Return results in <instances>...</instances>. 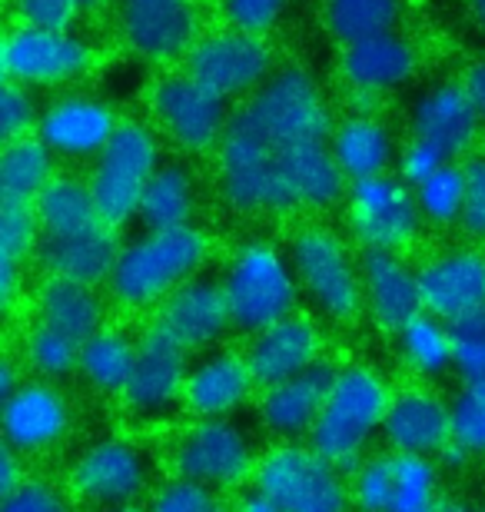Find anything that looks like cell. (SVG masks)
Returning <instances> with one entry per match:
<instances>
[{
    "instance_id": "6da1fadb",
    "label": "cell",
    "mask_w": 485,
    "mask_h": 512,
    "mask_svg": "<svg viewBox=\"0 0 485 512\" xmlns=\"http://www.w3.org/2000/svg\"><path fill=\"white\" fill-rule=\"evenodd\" d=\"M333 124L303 70L270 77L230 117L220 140V190L240 213L323 210L343 200L346 177L329 147Z\"/></svg>"
},
{
    "instance_id": "7a4b0ae2",
    "label": "cell",
    "mask_w": 485,
    "mask_h": 512,
    "mask_svg": "<svg viewBox=\"0 0 485 512\" xmlns=\"http://www.w3.org/2000/svg\"><path fill=\"white\" fill-rule=\"evenodd\" d=\"M206 260L210 240L193 223L177 230H147L143 237L123 243L107 283L110 296L127 313L157 310L170 293L203 273Z\"/></svg>"
},
{
    "instance_id": "3957f363",
    "label": "cell",
    "mask_w": 485,
    "mask_h": 512,
    "mask_svg": "<svg viewBox=\"0 0 485 512\" xmlns=\"http://www.w3.org/2000/svg\"><path fill=\"white\" fill-rule=\"evenodd\" d=\"M392 386L376 366L369 363H346L339 366L333 389L326 396V406L319 413L313 436L306 439L316 453H323L329 463L343 473L369 456L376 436H383V419L392 399Z\"/></svg>"
},
{
    "instance_id": "277c9868",
    "label": "cell",
    "mask_w": 485,
    "mask_h": 512,
    "mask_svg": "<svg viewBox=\"0 0 485 512\" xmlns=\"http://www.w3.org/2000/svg\"><path fill=\"white\" fill-rule=\"evenodd\" d=\"M263 449L236 416H210L183 423L167 443L170 476L210 486L216 493H236L253 483Z\"/></svg>"
},
{
    "instance_id": "5b68a950",
    "label": "cell",
    "mask_w": 485,
    "mask_h": 512,
    "mask_svg": "<svg viewBox=\"0 0 485 512\" xmlns=\"http://www.w3.org/2000/svg\"><path fill=\"white\" fill-rule=\"evenodd\" d=\"M226 303H230L236 333H260L266 326L299 313V280L290 263V253L266 240L243 243L230 256L220 276Z\"/></svg>"
},
{
    "instance_id": "8992f818",
    "label": "cell",
    "mask_w": 485,
    "mask_h": 512,
    "mask_svg": "<svg viewBox=\"0 0 485 512\" xmlns=\"http://www.w3.org/2000/svg\"><path fill=\"white\" fill-rule=\"evenodd\" d=\"M250 486L283 512H353L349 473L309 443H270Z\"/></svg>"
},
{
    "instance_id": "52a82bcc",
    "label": "cell",
    "mask_w": 485,
    "mask_h": 512,
    "mask_svg": "<svg viewBox=\"0 0 485 512\" xmlns=\"http://www.w3.org/2000/svg\"><path fill=\"white\" fill-rule=\"evenodd\" d=\"M67 489L77 506L120 509L143 506L153 496V459L127 436H100L77 449L67 463Z\"/></svg>"
},
{
    "instance_id": "ba28073f",
    "label": "cell",
    "mask_w": 485,
    "mask_h": 512,
    "mask_svg": "<svg viewBox=\"0 0 485 512\" xmlns=\"http://www.w3.org/2000/svg\"><path fill=\"white\" fill-rule=\"evenodd\" d=\"M286 253L296 270L299 290L326 320L356 323L366 313L359 260L346 250L343 237H336L329 227L309 223L293 233Z\"/></svg>"
},
{
    "instance_id": "9c48e42d",
    "label": "cell",
    "mask_w": 485,
    "mask_h": 512,
    "mask_svg": "<svg viewBox=\"0 0 485 512\" xmlns=\"http://www.w3.org/2000/svg\"><path fill=\"white\" fill-rule=\"evenodd\" d=\"M160 170V150L153 133L143 124L123 120L117 133L110 137L107 147L90 173V190H94L97 213L107 227H123L137 217L140 200L153 173Z\"/></svg>"
},
{
    "instance_id": "30bf717a",
    "label": "cell",
    "mask_w": 485,
    "mask_h": 512,
    "mask_svg": "<svg viewBox=\"0 0 485 512\" xmlns=\"http://www.w3.org/2000/svg\"><path fill=\"white\" fill-rule=\"evenodd\" d=\"M193 356L170 340L160 326H147L140 333L137 346V366L127 389L120 393L123 413L137 423H160L183 409V389H187Z\"/></svg>"
},
{
    "instance_id": "8fae6325",
    "label": "cell",
    "mask_w": 485,
    "mask_h": 512,
    "mask_svg": "<svg viewBox=\"0 0 485 512\" xmlns=\"http://www.w3.org/2000/svg\"><path fill=\"white\" fill-rule=\"evenodd\" d=\"M416 190L399 177H369L349 183V227L363 250L402 253L422 230Z\"/></svg>"
},
{
    "instance_id": "7c38bea8",
    "label": "cell",
    "mask_w": 485,
    "mask_h": 512,
    "mask_svg": "<svg viewBox=\"0 0 485 512\" xmlns=\"http://www.w3.org/2000/svg\"><path fill=\"white\" fill-rule=\"evenodd\" d=\"M0 433H4V446L17 449L20 456H47L74 433V403L60 383L27 376L14 393L4 396Z\"/></svg>"
},
{
    "instance_id": "4fadbf2b",
    "label": "cell",
    "mask_w": 485,
    "mask_h": 512,
    "mask_svg": "<svg viewBox=\"0 0 485 512\" xmlns=\"http://www.w3.org/2000/svg\"><path fill=\"white\" fill-rule=\"evenodd\" d=\"M336 373L339 366L326 356V360L309 366L306 373L293 376V380L260 389L253 413L263 433L273 443H306L319 423V413L326 406Z\"/></svg>"
},
{
    "instance_id": "5bb4252c",
    "label": "cell",
    "mask_w": 485,
    "mask_h": 512,
    "mask_svg": "<svg viewBox=\"0 0 485 512\" xmlns=\"http://www.w3.org/2000/svg\"><path fill=\"white\" fill-rule=\"evenodd\" d=\"M383 446L396 456H426L436 459L452 443V406L449 399L429 383H406L392 389Z\"/></svg>"
},
{
    "instance_id": "9a60e30c",
    "label": "cell",
    "mask_w": 485,
    "mask_h": 512,
    "mask_svg": "<svg viewBox=\"0 0 485 512\" xmlns=\"http://www.w3.org/2000/svg\"><path fill=\"white\" fill-rule=\"evenodd\" d=\"M153 326H160L190 356L216 350L223 343V336L233 330V316H230V303H226L223 283L203 273L196 280L183 283L177 293H170L153 310Z\"/></svg>"
},
{
    "instance_id": "2e32d148",
    "label": "cell",
    "mask_w": 485,
    "mask_h": 512,
    "mask_svg": "<svg viewBox=\"0 0 485 512\" xmlns=\"http://www.w3.org/2000/svg\"><path fill=\"white\" fill-rule=\"evenodd\" d=\"M153 117L160 120V127L180 143L183 150H210L213 143L223 140L226 127V104L220 94H213L210 87H203L200 80L190 74H173L163 77L153 87Z\"/></svg>"
},
{
    "instance_id": "e0dca14e",
    "label": "cell",
    "mask_w": 485,
    "mask_h": 512,
    "mask_svg": "<svg viewBox=\"0 0 485 512\" xmlns=\"http://www.w3.org/2000/svg\"><path fill=\"white\" fill-rule=\"evenodd\" d=\"M256 396H260V383L243 350L216 346L190 360L187 389H183V409L190 416H236L246 406H256Z\"/></svg>"
},
{
    "instance_id": "ac0fdd59",
    "label": "cell",
    "mask_w": 485,
    "mask_h": 512,
    "mask_svg": "<svg viewBox=\"0 0 485 512\" xmlns=\"http://www.w3.org/2000/svg\"><path fill=\"white\" fill-rule=\"evenodd\" d=\"M187 74L226 100L263 84L270 74V50H266L260 34H246V30L233 27L193 44Z\"/></svg>"
},
{
    "instance_id": "d6986e66",
    "label": "cell",
    "mask_w": 485,
    "mask_h": 512,
    "mask_svg": "<svg viewBox=\"0 0 485 512\" xmlns=\"http://www.w3.org/2000/svg\"><path fill=\"white\" fill-rule=\"evenodd\" d=\"M7 80L14 84H60L77 74H84L90 64V50L84 40L70 37L67 30H44V27H20L7 34L0 50Z\"/></svg>"
},
{
    "instance_id": "ffe728a7",
    "label": "cell",
    "mask_w": 485,
    "mask_h": 512,
    "mask_svg": "<svg viewBox=\"0 0 485 512\" xmlns=\"http://www.w3.org/2000/svg\"><path fill=\"white\" fill-rule=\"evenodd\" d=\"M246 360L260 389L306 373L309 366L326 360V336L319 323L306 313H293L286 320L266 326L246 340Z\"/></svg>"
},
{
    "instance_id": "44dd1931",
    "label": "cell",
    "mask_w": 485,
    "mask_h": 512,
    "mask_svg": "<svg viewBox=\"0 0 485 512\" xmlns=\"http://www.w3.org/2000/svg\"><path fill=\"white\" fill-rule=\"evenodd\" d=\"M419 290L426 313L446 323L485 306V250L449 247L419 266Z\"/></svg>"
},
{
    "instance_id": "7402d4cb",
    "label": "cell",
    "mask_w": 485,
    "mask_h": 512,
    "mask_svg": "<svg viewBox=\"0 0 485 512\" xmlns=\"http://www.w3.org/2000/svg\"><path fill=\"white\" fill-rule=\"evenodd\" d=\"M359 276H363L366 313L383 333L396 336L402 326L426 313L419 290V270L389 250H363L359 256Z\"/></svg>"
},
{
    "instance_id": "603a6c76",
    "label": "cell",
    "mask_w": 485,
    "mask_h": 512,
    "mask_svg": "<svg viewBox=\"0 0 485 512\" xmlns=\"http://www.w3.org/2000/svg\"><path fill=\"white\" fill-rule=\"evenodd\" d=\"M127 44L147 60H170L193 44V0H120Z\"/></svg>"
},
{
    "instance_id": "cb8c5ba5",
    "label": "cell",
    "mask_w": 485,
    "mask_h": 512,
    "mask_svg": "<svg viewBox=\"0 0 485 512\" xmlns=\"http://www.w3.org/2000/svg\"><path fill=\"white\" fill-rule=\"evenodd\" d=\"M117 117L107 104L90 97H67L60 100L40 117V140L60 157L70 160H87L100 157V150L107 147L110 137L117 133Z\"/></svg>"
},
{
    "instance_id": "d4e9b609",
    "label": "cell",
    "mask_w": 485,
    "mask_h": 512,
    "mask_svg": "<svg viewBox=\"0 0 485 512\" xmlns=\"http://www.w3.org/2000/svg\"><path fill=\"white\" fill-rule=\"evenodd\" d=\"M120 240L117 227L107 223H94V227L74 233V237H47L40 240V263H44L47 276H64V280L100 286L110 283L113 266L120 260Z\"/></svg>"
},
{
    "instance_id": "484cf974",
    "label": "cell",
    "mask_w": 485,
    "mask_h": 512,
    "mask_svg": "<svg viewBox=\"0 0 485 512\" xmlns=\"http://www.w3.org/2000/svg\"><path fill=\"white\" fill-rule=\"evenodd\" d=\"M479 120L482 117L466 87L442 84L432 87L426 97H419L416 110H412V137L432 143L452 160L472 147L479 133Z\"/></svg>"
},
{
    "instance_id": "4316f807",
    "label": "cell",
    "mask_w": 485,
    "mask_h": 512,
    "mask_svg": "<svg viewBox=\"0 0 485 512\" xmlns=\"http://www.w3.org/2000/svg\"><path fill=\"white\" fill-rule=\"evenodd\" d=\"M34 323H44L74 343H87L107 326V306L97 286L64 280V276H44L34 296Z\"/></svg>"
},
{
    "instance_id": "83f0119b",
    "label": "cell",
    "mask_w": 485,
    "mask_h": 512,
    "mask_svg": "<svg viewBox=\"0 0 485 512\" xmlns=\"http://www.w3.org/2000/svg\"><path fill=\"white\" fill-rule=\"evenodd\" d=\"M412 70H416V54L396 34L359 40V44H349L343 50V74L363 94L396 90L412 77Z\"/></svg>"
},
{
    "instance_id": "f1b7e54d",
    "label": "cell",
    "mask_w": 485,
    "mask_h": 512,
    "mask_svg": "<svg viewBox=\"0 0 485 512\" xmlns=\"http://www.w3.org/2000/svg\"><path fill=\"white\" fill-rule=\"evenodd\" d=\"M140 336H130L120 326H103L87 343H80V380L94 393L120 399L137 366Z\"/></svg>"
},
{
    "instance_id": "f546056e",
    "label": "cell",
    "mask_w": 485,
    "mask_h": 512,
    "mask_svg": "<svg viewBox=\"0 0 485 512\" xmlns=\"http://www.w3.org/2000/svg\"><path fill=\"white\" fill-rule=\"evenodd\" d=\"M333 157L349 183L383 177L392 160V140L386 127L373 117H349L329 137Z\"/></svg>"
},
{
    "instance_id": "4dcf8cb0",
    "label": "cell",
    "mask_w": 485,
    "mask_h": 512,
    "mask_svg": "<svg viewBox=\"0 0 485 512\" xmlns=\"http://www.w3.org/2000/svg\"><path fill=\"white\" fill-rule=\"evenodd\" d=\"M402 366L416 376L419 383H436L452 373L456 363V336L446 320L432 313H419L396 333Z\"/></svg>"
},
{
    "instance_id": "1f68e13d",
    "label": "cell",
    "mask_w": 485,
    "mask_h": 512,
    "mask_svg": "<svg viewBox=\"0 0 485 512\" xmlns=\"http://www.w3.org/2000/svg\"><path fill=\"white\" fill-rule=\"evenodd\" d=\"M196 210V183L183 163H160L153 180L143 190L137 220L143 230H177L190 227Z\"/></svg>"
},
{
    "instance_id": "d6a6232c",
    "label": "cell",
    "mask_w": 485,
    "mask_h": 512,
    "mask_svg": "<svg viewBox=\"0 0 485 512\" xmlns=\"http://www.w3.org/2000/svg\"><path fill=\"white\" fill-rule=\"evenodd\" d=\"M34 210H37L40 230H44V240L47 237H74V233L100 223L94 190H90V183H80L74 177L50 180L47 190L37 197Z\"/></svg>"
},
{
    "instance_id": "836d02e7",
    "label": "cell",
    "mask_w": 485,
    "mask_h": 512,
    "mask_svg": "<svg viewBox=\"0 0 485 512\" xmlns=\"http://www.w3.org/2000/svg\"><path fill=\"white\" fill-rule=\"evenodd\" d=\"M44 140L20 137L7 143L0 157V200L7 203H37L47 183L54 180V160Z\"/></svg>"
},
{
    "instance_id": "e575fe53",
    "label": "cell",
    "mask_w": 485,
    "mask_h": 512,
    "mask_svg": "<svg viewBox=\"0 0 485 512\" xmlns=\"http://www.w3.org/2000/svg\"><path fill=\"white\" fill-rule=\"evenodd\" d=\"M396 17L399 0H326V27L343 47L392 34Z\"/></svg>"
},
{
    "instance_id": "d590c367",
    "label": "cell",
    "mask_w": 485,
    "mask_h": 512,
    "mask_svg": "<svg viewBox=\"0 0 485 512\" xmlns=\"http://www.w3.org/2000/svg\"><path fill=\"white\" fill-rule=\"evenodd\" d=\"M20 360L37 380L64 383L80 373V343L44 323H34L24 333V343H20Z\"/></svg>"
},
{
    "instance_id": "8d00e7d4",
    "label": "cell",
    "mask_w": 485,
    "mask_h": 512,
    "mask_svg": "<svg viewBox=\"0 0 485 512\" xmlns=\"http://www.w3.org/2000/svg\"><path fill=\"white\" fill-rule=\"evenodd\" d=\"M442 503V466L426 456H396V489L389 512H436Z\"/></svg>"
},
{
    "instance_id": "74e56055",
    "label": "cell",
    "mask_w": 485,
    "mask_h": 512,
    "mask_svg": "<svg viewBox=\"0 0 485 512\" xmlns=\"http://www.w3.org/2000/svg\"><path fill=\"white\" fill-rule=\"evenodd\" d=\"M416 200L422 217L436 227H449V223L462 220V207H466V167L446 163L439 173H432L426 183L416 187Z\"/></svg>"
},
{
    "instance_id": "f35d334b",
    "label": "cell",
    "mask_w": 485,
    "mask_h": 512,
    "mask_svg": "<svg viewBox=\"0 0 485 512\" xmlns=\"http://www.w3.org/2000/svg\"><path fill=\"white\" fill-rule=\"evenodd\" d=\"M392 489H396V453H369L349 473V496L353 512H389Z\"/></svg>"
},
{
    "instance_id": "ab89813d",
    "label": "cell",
    "mask_w": 485,
    "mask_h": 512,
    "mask_svg": "<svg viewBox=\"0 0 485 512\" xmlns=\"http://www.w3.org/2000/svg\"><path fill=\"white\" fill-rule=\"evenodd\" d=\"M147 512H236V506L226 503L223 493H216L210 486L170 476L153 489V496L147 499Z\"/></svg>"
},
{
    "instance_id": "60d3db41",
    "label": "cell",
    "mask_w": 485,
    "mask_h": 512,
    "mask_svg": "<svg viewBox=\"0 0 485 512\" xmlns=\"http://www.w3.org/2000/svg\"><path fill=\"white\" fill-rule=\"evenodd\" d=\"M44 230H40L34 203H7L0 200V256L27 263L37 256Z\"/></svg>"
},
{
    "instance_id": "b9f144b4",
    "label": "cell",
    "mask_w": 485,
    "mask_h": 512,
    "mask_svg": "<svg viewBox=\"0 0 485 512\" xmlns=\"http://www.w3.org/2000/svg\"><path fill=\"white\" fill-rule=\"evenodd\" d=\"M452 406V443H459L472 459H485V389L459 386Z\"/></svg>"
},
{
    "instance_id": "7bdbcfd3",
    "label": "cell",
    "mask_w": 485,
    "mask_h": 512,
    "mask_svg": "<svg viewBox=\"0 0 485 512\" xmlns=\"http://www.w3.org/2000/svg\"><path fill=\"white\" fill-rule=\"evenodd\" d=\"M0 512H77V499L67 486L30 476L24 486L0 499Z\"/></svg>"
},
{
    "instance_id": "ee69618b",
    "label": "cell",
    "mask_w": 485,
    "mask_h": 512,
    "mask_svg": "<svg viewBox=\"0 0 485 512\" xmlns=\"http://www.w3.org/2000/svg\"><path fill=\"white\" fill-rule=\"evenodd\" d=\"M34 124L37 117H34V104L27 97V87L7 80L4 90H0V137H4V143H14L20 137H27V130Z\"/></svg>"
},
{
    "instance_id": "f6af8a7d",
    "label": "cell",
    "mask_w": 485,
    "mask_h": 512,
    "mask_svg": "<svg viewBox=\"0 0 485 512\" xmlns=\"http://www.w3.org/2000/svg\"><path fill=\"white\" fill-rule=\"evenodd\" d=\"M459 227L466 230V237L485 240V160L466 163V207Z\"/></svg>"
},
{
    "instance_id": "bcb514c9",
    "label": "cell",
    "mask_w": 485,
    "mask_h": 512,
    "mask_svg": "<svg viewBox=\"0 0 485 512\" xmlns=\"http://www.w3.org/2000/svg\"><path fill=\"white\" fill-rule=\"evenodd\" d=\"M283 4L286 0H223V10L236 30L260 34V30L276 24V17L283 14Z\"/></svg>"
},
{
    "instance_id": "7dc6e473",
    "label": "cell",
    "mask_w": 485,
    "mask_h": 512,
    "mask_svg": "<svg viewBox=\"0 0 485 512\" xmlns=\"http://www.w3.org/2000/svg\"><path fill=\"white\" fill-rule=\"evenodd\" d=\"M17 10L27 27L67 30L74 24L80 0H17Z\"/></svg>"
},
{
    "instance_id": "c3c4849f",
    "label": "cell",
    "mask_w": 485,
    "mask_h": 512,
    "mask_svg": "<svg viewBox=\"0 0 485 512\" xmlns=\"http://www.w3.org/2000/svg\"><path fill=\"white\" fill-rule=\"evenodd\" d=\"M449 163L446 153H439L432 143L426 140H416L412 137L409 140V147L402 150V160H399V173H402V180L409 183L412 190L419 187V183H426L432 173H439L442 167Z\"/></svg>"
},
{
    "instance_id": "681fc988",
    "label": "cell",
    "mask_w": 485,
    "mask_h": 512,
    "mask_svg": "<svg viewBox=\"0 0 485 512\" xmlns=\"http://www.w3.org/2000/svg\"><path fill=\"white\" fill-rule=\"evenodd\" d=\"M452 376L459 380V386L485 389V340H456Z\"/></svg>"
},
{
    "instance_id": "f907efd6",
    "label": "cell",
    "mask_w": 485,
    "mask_h": 512,
    "mask_svg": "<svg viewBox=\"0 0 485 512\" xmlns=\"http://www.w3.org/2000/svg\"><path fill=\"white\" fill-rule=\"evenodd\" d=\"M30 479L27 473V456H20L17 449L4 446L0 449V499L10 496Z\"/></svg>"
},
{
    "instance_id": "816d5d0a",
    "label": "cell",
    "mask_w": 485,
    "mask_h": 512,
    "mask_svg": "<svg viewBox=\"0 0 485 512\" xmlns=\"http://www.w3.org/2000/svg\"><path fill=\"white\" fill-rule=\"evenodd\" d=\"M20 266H24V263L0 256V303H4V313H14V306H17V296H20Z\"/></svg>"
},
{
    "instance_id": "f5cc1de1",
    "label": "cell",
    "mask_w": 485,
    "mask_h": 512,
    "mask_svg": "<svg viewBox=\"0 0 485 512\" xmlns=\"http://www.w3.org/2000/svg\"><path fill=\"white\" fill-rule=\"evenodd\" d=\"M449 326H452V336H456V340H485V306L459 316V320Z\"/></svg>"
},
{
    "instance_id": "db71d44e",
    "label": "cell",
    "mask_w": 485,
    "mask_h": 512,
    "mask_svg": "<svg viewBox=\"0 0 485 512\" xmlns=\"http://www.w3.org/2000/svg\"><path fill=\"white\" fill-rule=\"evenodd\" d=\"M24 380H27L24 360H17V356H4V360H0V396H10Z\"/></svg>"
},
{
    "instance_id": "11a10c76",
    "label": "cell",
    "mask_w": 485,
    "mask_h": 512,
    "mask_svg": "<svg viewBox=\"0 0 485 512\" xmlns=\"http://www.w3.org/2000/svg\"><path fill=\"white\" fill-rule=\"evenodd\" d=\"M462 87L469 90L472 104H476L479 117L485 120V60H479V64H472V67H469V74H466V84H462Z\"/></svg>"
},
{
    "instance_id": "9f6ffc18",
    "label": "cell",
    "mask_w": 485,
    "mask_h": 512,
    "mask_svg": "<svg viewBox=\"0 0 485 512\" xmlns=\"http://www.w3.org/2000/svg\"><path fill=\"white\" fill-rule=\"evenodd\" d=\"M233 506H236V512H283L280 506L273 503V499H266L263 493H256L253 486L246 489V493H243L240 499H236Z\"/></svg>"
},
{
    "instance_id": "6f0895ef",
    "label": "cell",
    "mask_w": 485,
    "mask_h": 512,
    "mask_svg": "<svg viewBox=\"0 0 485 512\" xmlns=\"http://www.w3.org/2000/svg\"><path fill=\"white\" fill-rule=\"evenodd\" d=\"M436 463H439L442 469H452V473H462V469H466V466L472 463V456H469L459 443H449V446L436 456Z\"/></svg>"
},
{
    "instance_id": "680465c9",
    "label": "cell",
    "mask_w": 485,
    "mask_h": 512,
    "mask_svg": "<svg viewBox=\"0 0 485 512\" xmlns=\"http://www.w3.org/2000/svg\"><path fill=\"white\" fill-rule=\"evenodd\" d=\"M436 512H485V509H476L469 499H462V496H442Z\"/></svg>"
},
{
    "instance_id": "91938a15",
    "label": "cell",
    "mask_w": 485,
    "mask_h": 512,
    "mask_svg": "<svg viewBox=\"0 0 485 512\" xmlns=\"http://www.w3.org/2000/svg\"><path fill=\"white\" fill-rule=\"evenodd\" d=\"M469 7H472V14H476L479 27L485 30V0H469Z\"/></svg>"
},
{
    "instance_id": "94428289",
    "label": "cell",
    "mask_w": 485,
    "mask_h": 512,
    "mask_svg": "<svg viewBox=\"0 0 485 512\" xmlns=\"http://www.w3.org/2000/svg\"><path fill=\"white\" fill-rule=\"evenodd\" d=\"M97 512H147V506H120V509H97Z\"/></svg>"
},
{
    "instance_id": "6125c7cd",
    "label": "cell",
    "mask_w": 485,
    "mask_h": 512,
    "mask_svg": "<svg viewBox=\"0 0 485 512\" xmlns=\"http://www.w3.org/2000/svg\"><path fill=\"white\" fill-rule=\"evenodd\" d=\"M103 0H80V7H100Z\"/></svg>"
}]
</instances>
